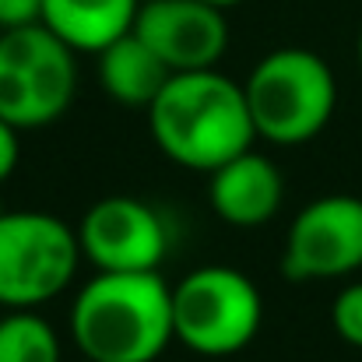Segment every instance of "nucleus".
Here are the masks:
<instances>
[{"mask_svg": "<svg viewBox=\"0 0 362 362\" xmlns=\"http://www.w3.org/2000/svg\"><path fill=\"white\" fill-rule=\"evenodd\" d=\"M71 338L88 362H155L173 334V288L158 271H95L71 306Z\"/></svg>", "mask_w": 362, "mask_h": 362, "instance_id": "f257e3e1", "label": "nucleus"}, {"mask_svg": "<svg viewBox=\"0 0 362 362\" xmlns=\"http://www.w3.org/2000/svg\"><path fill=\"white\" fill-rule=\"evenodd\" d=\"M148 127L158 151L194 173H215L257 141L243 85L215 67L173 74L148 110Z\"/></svg>", "mask_w": 362, "mask_h": 362, "instance_id": "f03ea898", "label": "nucleus"}, {"mask_svg": "<svg viewBox=\"0 0 362 362\" xmlns=\"http://www.w3.org/2000/svg\"><path fill=\"white\" fill-rule=\"evenodd\" d=\"M257 137L296 148L324 134L338 110V81L331 64L303 46H281L260 57L243 81Z\"/></svg>", "mask_w": 362, "mask_h": 362, "instance_id": "7ed1b4c3", "label": "nucleus"}, {"mask_svg": "<svg viewBox=\"0 0 362 362\" xmlns=\"http://www.w3.org/2000/svg\"><path fill=\"white\" fill-rule=\"evenodd\" d=\"M264 320V296L240 267L208 264L173 285V334L197 356L243 352Z\"/></svg>", "mask_w": 362, "mask_h": 362, "instance_id": "20e7f679", "label": "nucleus"}, {"mask_svg": "<svg viewBox=\"0 0 362 362\" xmlns=\"http://www.w3.org/2000/svg\"><path fill=\"white\" fill-rule=\"evenodd\" d=\"M78 92L74 49L42 21L0 32V120L39 130L60 120Z\"/></svg>", "mask_w": 362, "mask_h": 362, "instance_id": "39448f33", "label": "nucleus"}, {"mask_svg": "<svg viewBox=\"0 0 362 362\" xmlns=\"http://www.w3.org/2000/svg\"><path fill=\"white\" fill-rule=\"evenodd\" d=\"M78 229L49 211H0V306L39 310L78 274Z\"/></svg>", "mask_w": 362, "mask_h": 362, "instance_id": "423d86ee", "label": "nucleus"}, {"mask_svg": "<svg viewBox=\"0 0 362 362\" xmlns=\"http://www.w3.org/2000/svg\"><path fill=\"white\" fill-rule=\"evenodd\" d=\"M78 243L81 257L95 271L137 274L162 267L173 246V229L155 204L130 194H113L81 215Z\"/></svg>", "mask_w": 362, "mask_h": 362, "instance_id": "0eeeda50", "label": "nucleus"}, {"mask_svg": "<svg viewBox=\"0 0 362 362\" xmlns=\"http://www.w3.org/2000/svg\"><path fill=\"white\" fill-rule=\"evenodd\" d=\"M362 267V197L327 194L288 226L281 274L288 281H334Z\"/></svg>", "mask_w": 362, "mask_h": 362, "instance_id": "6e6552de", "label": "nucleus"}, {"mask_svg": "<svg viewBox=\"0 0 362 362\" xmlns=\"http://www.w3.org/2000/svg\"><path fill=\"white\" fill-rule=\"evenodd\" d=\"M134 35L144 39L173 74L211 71L229 49L226 11L204 0H144L134 18Z\"/></svg>", "mask_w": 362, "mask_h": 362, "instance_id": "1a4fd4ad", "label": "nucleus"}, {"mask_svg": "<svg viewBox=\"0 0 362 362\" xmlns=\"http://www.w3.org/2000/svg\"><path fill=\"white\" fill-rule=\"evenodd\" d=\"M208 176H211V183H208L211 211L226 226H236V229L267 226L285 204L281 169L253 148H246L243 155L229 158L226 165H218Z\"/></svg>", "mask_w": 362, "mask_h": 362, "instance_id": "9d476101", "label": "nucleus"}, {"mask_svg": "<svg viewBox=\"0 0 362 362\" xmlns=\"http://www.w3.org/2000/svg\"><path fill=\"white\" fill-rule=\"evenodd\" d=\"M141 0H42V25L74 53H103L134 32Z\"/></svg>", "mask_w": 362, "mask_h": 362, "instance_id": "9b49d317", "label": "nucleus"}, {"mask_svg": "<svg viewBox=\"0 0 362 362\" xmlns=\"http://www.w3.org/2000/svg\"><path fill=\"white\" fill-rule=\"evenodd\" d=\"M99 57V85L103 92L120 103L127 110H151V103L162 95V88L169 85L173 71L158 60V53L137 39L134 32L120 35L117 42H110Z\"/></svg>", "mask_w": 362, "mask_h": 362, "instance_id": "f8f14e48", "label": "nucleus"}, {"mask_svg": "<svg viewBox=\"0 0 362 362\" xmlns=\"http://www.w3.org/2000/svg\"><path fill=\"white\" fill-rule=\"evenodd\" d=\"M60 338L35 310H7L0 317V362H60Z\"/></svg>", "mask_w": 362, "mask_h": 362, "instance_id": "ddd939ff", "label": "nucleus"}, {"mask_svg": "<svg viewBox=\"0 0 362 362\" xmlns=\"http://www.w3.org/2000/svg\"><path fill=\"white\" fill-rule=\"evenodd\" d=\"M331 327H334V334L345 345L362 349V281L345 285L334 296V303H331Z\"/></svg>", "mask_w": 362, "mask_h": 362, "instance_id": "4468645a", "label": "nucleus"}, {"mask_svg": "<svg viewBox=\"0 0 362 362\" xmlns=\"http://www.w3.org/2000/svg\"><path fill=\"white\" fill-rule=\"evenodd\" d=\"M42 21V0H0V32Z\"/></svg>", "mask_w": 362, "mask_h": 362, "instance_id": "2eb2a0df", "label": "nucleus"}, {"mask_svg": "<svg viewBox=\"0 0 362 362\" xmlns=\"http://www.w3.org/2000/svg\"><path fill=\"white\" fill-rule=\"evenodd\" d=\"M21 130H14L7 120H0V183H7L18 169V158H21V141H18Z\"/></svg>", "mask_w": 362, "mask_h": 362, "instance_id": "dca6fc26", "label": "nucleus"}, {"mask_svg": "<svg viewBox=\"0 0 362 362\" xmlns=\"http://www.w3.org/2000/svg\"><path fill=\"white\" fill-rule=\"evenodd\" d=\"M204 4H215V7L226 11V7H236V4H243V0H204Z\"/></svg>", "mask_w": 362, "mask_h": 362, "instance_id": "f3484780", "label": "nucleus"}, {"mask_svg": "<svg viewBox=\"0 0 362 362\" xmlns=\"http://www.w3.org/2000/svg\"><path fill=\"white\" fill-rule=\"evenodd\" d=\"M356 57H359V67H362V25H359V39H356Z\"/></svg>", "mask_w": 362, "mask_h": 362, "instance_id": "a211bd4d", "label": "nucleus"}]
</instances>
